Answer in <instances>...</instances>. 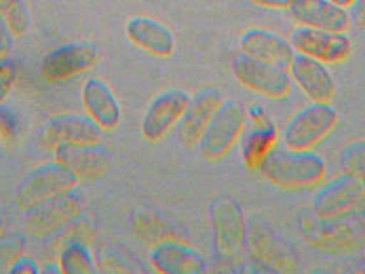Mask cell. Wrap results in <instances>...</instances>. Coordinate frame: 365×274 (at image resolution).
<instances>
[{
	"label": "cell",
	"mask_w": 365,
	"mask_h": 274,
	"mask_svg": "<svg viewBox=\"0 0 365 274\" xmlns=\"http://www.w3.org/2000/svg\"><path fill=\"white\" fill-rule=\"evenodd\" d=\"M190 98L191 95L187 91L178 88L163 89L154 95L145 110L143 121H141V134L145 139L150 143L162 141L169 134V130L178 125Z\"/></svg>",
	"instance_id": "obj_11"
},
{
	"label": "cell",
	"mask_w": 365,
	"mask_h": 274,
	"mask_svg": "<svg viewBox=\"0 0 365 274\" xmlns=\"http://www.w3.org/2000/svg\"><path fill=\"white\" fill-rule=\"evenodd\" d=\"M352 26L365 28V0H352V4L347 8Z\"/></svg>",
	"instance_id": "obj_30"
},
{
	"label": "cell",
	"mask_w": 365,
	"mask_h": 274,
	"mask_svg": "<svg viewBox=\"0 0 365 274\" xmlns=\"http://www.w3.org/2000/svg\"><path fill=\"white\" fill-rule=\"evenodd\" d=\"M289 43L295 52L323 61L327 65L341 63L352 54V41L349 33L312 28L304 24H299L292 30Z\"/></svg>",
	"instance_id": "obj_9"
},
{
	"label": "cell",
	"mask_w": 365,
	"mask_h": 274,
	"mask_svg": "<svg viewBox=\"0 0 365 274\" xmlns=\"http://www.w3.org/2000/svg\"><path fill=\"white\" fill-rule=\"evenodd\" d=\"M39 273L41 274H61V267H60V263H58V260L48 261L45 267H41V270H39Z\"/></svg>",
	"instance_id": "obj_32"
},
{
	"label": "cell",
	"mask_w": 365,
	"mask_h": 274,
	"mask_svg": "<svg viewBox=\"0 0 365 274\" xmlns=\"http://www.w3.org/2000/svg\"><path fill=\"white\" fill-rule=\"evenodd\" d=\"M358 217H360L361 223H365V206L360 209V211H358Z\"/></svg>",
	"instance_id": "obj_34"
},
{
	"label": "cell",
	"mask_w": 365,
	"mask_h": 274,
	"mask_svg": "<svg viewBox=\"0 0 365 274\" xmlns=\"http://www.w3.org/2000/svg\"><path fill=\"white\" fill-rule=\"evenodd\" d=\"M54 159L65 165L80 180H97L108 172L111 156L98 143H61L54 150Z\"/></svg>",
	"instance_id": "obj_14"
},
{
	"label": "cell",
	"mask_w": 365,
	"mask_h": 274,
	"mask_svg": "<svg viewBox=\"0 0 365 274\" xmlns=\"http://www.w3.org/2000/svg\"><path fill=\"white\" fill-rule=\"evenodd\" d=\"M287 11L297 24H304L312 28L345 33L352 28L347 8L334 4L332 0H293Z\"/></svg>",
	"instance_id": "obj_17"
},
{
	"label": "cell",
	"mask_w": 365,
	"mask_h": 274,
	"mask_svg": "<svg viewBox=\"0 0 365 274\" xmlns=\"http://www.w3.org/2000/svg\"><path fill=\"white\" fill-rule=\"evenodd\" d=\"M259 174L280 189H310L327 178V162L314 150L274 147L258 167Z\"/></svg>",
	"instance_id": "obj_1"
},
{
	"label": "cell",
	"mask_w": 365,
	"mask_h": 274,
	"mask_svg": "<svg viewBox=\"0 0 365 274\" xmlns=\"http://www.w3.org/2000/svg\"><path fill=\"white\" fill-rule=\"evenodd\" d=\"M232 75L241 85L265 98L278 100L292 93L293 80L286 67L258 60L243 52L232 58Z\"/></svg>",
	"instance_id": "obj_5"
},
{
	"label": "cell",
	"mask_w": 365,
	"mask_h": 274,
	"mask_svg": "<svg viewBox=\"0 0 365 274\" xmlns=\"http://www.w3.org/2000/svg\"><path fill=\"white\" fill-rule=\"evenodd\" d=\"M0 139H2V137H0Z\"/></svg>",
	"instance_id": "obj_36"
},
{
	"label": "cell",
	"mask_w": 365,
	"mask_h": 274,
	"mask_svg": "<svg viewBox=\"0 0 365 274\" xmlns=\"http://www.w3.org/2000/svg\"><path fill=\"white\" fill-rule=\"evenodd\" d=\"M222 93L217 88H202L197 93L191 95L190 102L185 106L184 115L176 125V135L182 147L185 149H195L199 147V141L202 137L206 126L212 121L213 113L222 102Z\"/></svg>",
	"instance_id": "obj_13"
},
{
	"label": "cell",
	"mask_w": 365,
	"mask_h": 274,
	"mask_svg": "<svg viewBox=\"0 0 365 274\" xmlns=\"http://www.w3.org/2000/svg\"><path fill=\"white\" fill-rule=\"evenodd\" d=\"M24 254V237L17 232H4L0 236V274L8 273L19 255Z\"/></svg>",
	"instance_id": "obj_26"
},
{
	"label": "cell",
	"mask_w": 365,
	"mask_h": 274,
	"mask_svg": "<svg viewBox=\"0 0 365 274\" xmlns=\"http://www.w3.org/2000/svg\"><path fill=\"white\" fill-rule=\"evenodd\" d=\"M4 233V221H2V217H0V236Z\"/></svg>",
	"instance_id": "obj_35"
},
{
	"label": "cell",
	"mask_w": 365,
	"mask_h": 274,
	"mask_svg": "<svg viewBox=\"0 0 365 274\" xmlns=\"http://www.w3.org/2000/svg\"><path fill=\"white\" fill-rule=\"evenodd\" d=\"M241 141V158L249 169H258L267 154L274 149L278 141V130L273 122H264L249 132H243Z\"/></svg>",
	"instance_id": "obj_21"
},
{
	"label": "cell",
	"mask_w": 365,
	"mask_h": 274,
	"mask_svg": "<svg viewBox=\"0 0 365 274\" xmlns=\"http://www.w3.org/2000/svg\"><path fill=\"white\" fill-rule=\"evenodd\" d=\"M240 48L243 54H249L258 60L271 61L280 67L289 69L295 48L292 47L289 39L267 28H249L241 33Z\"/></svg>",
	"instance_id": "obj_19"
},
{
	"label": "cell",
	"mask_w": 365,
	"mask_h": 274,
	"mask_svg": "<svg viewBox=\"0 0 365 274\" xmlns=\"http://www.w3.org/2000/svg\"><path fill=\"white\" fill-rule=\"evenodd\" d=\"M74 241L89 243L88 224L80 223V221H76V218L48 236V241H46V252H48L51 255H58L61 252V248H65L69 243H74Z\"/></svg>",
	"instance_id": "obj_24"
},
{
	"label": "cell",
	"mask_w": 365,
	"mask_h": 274,
	"mask_svg": "<svg viewBox=\"0 0 365 274\" xmlns=\"http://www.w3.org/2000/svg\"><path fill=\"white\" fill-rule=\"evenodd\" d=\"M339 165L343 171L352 172L365 180V139L351 141L339 150Z\"/></svg>",
	"instance_id": "obj_25"
},
{
	"label": "cell",
	"mask_w": 365,
	"mask_h": 274,
	"mask_svg": "<svg viewBox=\"0 0 365 274\" xmlns=\"http://www.w3.org/2000/svg\"><path fill=\"white\" fill-rule=\"evenodd\" d=\"M19 80V63L14 58L0 60V106L6 102L11 89L15 88Z\"/></svg>",
	"instance_id": "obj_27"
},
{
	"label": "cell",
	"mask_w": 365,
	"mask_h": 274,
	"mask_svg": "<svg viewBox=\"0 0 365 274\" xmlns=\"http://www.w3.org/2000/svg\"><path fill=\"white\" fill-rule=\"evenodd\" d=\"M150 265L162 274H200L206 270L202 254L180 241L158 243L150 251Z\"/></svg>",
	"instance_id": "obj_20"
},
{
	"label": "cell",
	"mask_w": 365,
	"mask_h": 274,
	"mask_svg": "<svg viewBox=\"0 0 365 274\" xmlns=\"http://www.w3.org/2000/svg\"><path fill=\"white\" fill-rule=\"evenodd\" d=\"M126 38L154 58H169L176 48L175 33L163 23L147 15H134L125 24Z\"/></svg>",
	"instance_id": "obj_16"
},
{
	"label": "cell",
	"mask_w": 365,
	"mask_h": 274,
	"mask_svg": "<svg viewBox=\"0 0 365 274\" xmlns=\"http://www.w3.org/2000/svg\"><path fill=\"white\" fill-rule=\"evenodd\" d=\"M247 110L234 98H222L212 121L199 141V149L208 162H219L237 144L245 132Z\"/></svg>",
	"instance_id": "obj_4"
},
{
	"label": "cell",
	"mask_w": 365,
	"mask_h": 274,
	"mask_svg": "<svg viewBox=\"0 0 365 274\" xmlns=\"http://www.w3.org/2000/svg\"><path fill=\"white\" fill-rule=\"evenodd\" d=\"M334 4L341 6V8H349V6L352 4V0H332Z\"/></svg>",
	"instance_id": "obj_33"
},
{
	"label": "cell",
	"mask_w": 365,
	"mask_h": 274,
	"mask_svg": "<svg viewBox=\"0 0 365 274\" xmlns=\"http://www.w3.org/2000/svg\"><path fill=\"white\" fill-rule=\"evenodd\" d=\"M287 70L292 75L293 84L299 85L302 93L314 102H330L336 95L334 76L323 61L295 52L292 65Z\"/></svg>",
	"instance_id": "obj_15"
},
{
	"label": "cell",
	"mask_w": 365,
	"mask_h": 274,
	"mask_svg": "<svg viewBox=\"0 0 365 274\" xmlns=\"http://www.w3.org/2000/svg\"><path fill=\"white\" fill-rule=\"evenodd\" d=\"M102 132L104 130L88 113H65L46 121L37 141L43 150L52 152L61 143H101Z\"/></svg>",
	"instance_id": "obj_12"
},
{
	"label": "cell",
	"mask_w": 365,
	"mask_h": 274,
	"mask_svg": "<svg viewBox=\"0 0 365 274\" xmlns=\"http://www.w3.org/2000/svg\"><path fill=\"white\" fill-rule=\"evenodd\" d=\"M83 110L102 130H115L123 119L119 98L113 89L98 76H91L82 85Z\"/></svg>",
	"instance_id": "obj_18"
},
{
	"label": "cell",
	"mask_w": 365,
	"mask_h": 274,
	"mask_svg": "<svg viewBox=\"0 0 365 274\" xmlns=\"http://www.w3.org/2000/svg\"><path fill=\"white\" fill-rule=\"evenodd\" d=\"M0 14L15 38H24L32 26V15L26 0H0Z\"/></svg>",
	"instance_id": "obj_23"
},
{
	"label": "cell",
	"mask_w": 365,
	"mask_h": 274,
	"mask_svg": "<svg viewBox=\"0 0 365 274\" xmlns=\"http://www.w3.org/2000/svg\"><path fill=\"white\" fill-rule=\"evenodd\" d=\"M365 206V180L343 171L332 180L317 186L312 208L323 221H339L358 214Z\"/></svg>",
	"instance_id": "obj_2"
},
{
	"label": "cell",
	"mask_w": 365,
	"mask_h": 274,
	"mask_svg": "<svg viewBox=\"0 0 365 274\" xmlns=\"http://www.w3.org/2000/svg\"><path fill=\"white\" fill-rule=\"evenodd\" d=\"M339 122V112L330 102L302 106L292 115L282 130V143L287 149L310 150L332 134Z\"/></svg>",
	"instance_id": "obj_3"
},
{
	"label": "cell",
	"mask_w": 365,
	"mask_h": 274,
	"mask_svg": "<svg viewBox=\"0 0 365 274\" xmlns=\"http://www.w3.org/2000/svg\"><path fill=\"white\" fill-rule=\"evenodd\" d=\"M56 260L61 267V274H95L97 273V263L93 255L89 243L74 241L61 248V252L56 255Z\"/></svg>",
	"instance_id": "obj_22"
},
{
	"label": "cell",
	"mask_w": 365,
	"mask_h": 274,
	"mask_svg": "<svg viewBox=\"0 0 365 274\" xmlns=\"http://www.w3.org/2000/svg\"><path fill=\"white\" fill-rule=\"evenodd\" d=\"M210 215H212L215 254L237 263L245 254L247 245L243 209L232 196H221L212 204Z\"/></svg>",
	"instance_id": "obj_6"
},
{
	"label": "cell",
	"mask_w": 365,
	"mask_h": 274,
	"mask_svg": "<svg viewBox=\"0 0 365 274\" xmlns=\"http://www.w3.org/2000/svg\"><path fill=\"white\" fill-rule=\"evenodd\" d=\"M249 2L267 10H289V6L293 4V0H249Z\"/></svg>",
	"instance_id": "obj_31"
},
{
	"label": "cell",
	"mask_w": 365,
	"mask_h": 274,
	"mask_svg": "<svg viewBox=\"0 0 365 274\" xmlns=\"http://www.w3.org/2000/svg\"><path fill=\"white\" fill-rule=\"evenodd\" d=\"M78 181L80 178L60 162L54 159V162L43 163L19 184L15 202L19 209L28 211L58 193L78 187Z\"/></svg>",
	"instance_id": "obj_7"
},
{
	"label": "cell",
	"mask_w": 365,
	"mask_h": 274,
	"mask_svg": "<svg viewBox=\"0 0 365 274\" xmlns=\"http://www.w3.org/2000/svg\"><path fill=\"white\" fill-rule=\"evenodd\" d=\"M15 45V36L14 32L9 30L8 23L0 14V60H4V58H9L11 51H14Z\"/></svg>",
	"instance_id": "obj_28"
},
{
	"label": "cell",
	"mask_w": 365,
	"mask_h": 274,
	"mask_svg": "<svg viewBox=\"0 0 365 274\" xmlns=\"http://www.w3.org/2000/svg\"><path fill=\"white\" fill-rule=\"evenodd\" d=\"M83 195L76 187L51 196L41 204L24 211V228L36 237H48L82 211Z\"/></svg>",
	"instance_id": "obj_8"
},
{
	"label": "cell",
	"mask_w": 365,
	"mask_h": 274,
	"mask_svg": "<svg viewBox=\"0 0 365 274\" xmlns=\"http://www.w3.org/2000/svg\"><path fill=\"white\" fill-rule=\"evenodd\" d=\"M98 61L101 48L95 43L71 41L46 54L41 63V75L48 82H61L88 73Z\"/></svg>",
	"instance_id": "obj_10"
},
{
	"label": "cell",
	"mask_w": 365,
	"mask_h": 274,
	"mask_svg": "<svg viewBox=\"0 0 365 274\" xmlns=\"http://www.w3.org/2000/svg\"><path fill=\"white\" fill-rule=\"evenodd\" d=\"M39 270H41L39 263L34 258H30V255L23 254L19 255L17 261L11 265V269L8 270V274H39Z\"/></svg>",
	"instance_id": "obj_29"
}]
</instances>
